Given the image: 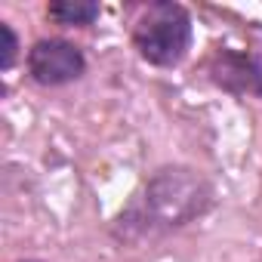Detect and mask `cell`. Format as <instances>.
Here are the masks:
<instances>
[{"label":"cell","instance_id":"cell-5","mask_svg":"<svg viewBox=\"0 0 262 262\" xmlns=\"http://www.w3.org/2000/svg\"><path fill=\"white\" fill-rule=\"evenodd\" d=\"M102 16V4L96 0H53L47 4V19L62 28H90Z\"/></svg>","mask_w":262,"mask_h":262},{"label":"cell","instance_id":"cell-3","mask_svg":"<svg viewBox=\"0 0 262 262\" xmlns=\"http://www.w3.org/2000/svg\"><path fill=\"white\" fill-rule=\"evenodd\" d=\"M28 77L43 90H59L86 74V53L68 37H37L25 53Z\"/></svg>","mask_w":262,"mask_h":262},{"label":"cell","instance_id":"cell-2","mask_svg":"<svg viewBox=\"0 0 262 262\" xmlns=\"http://www.w3.org/2000/svg\"><path fill=\"white\" fill-rule=\"evenodd\" d=\"M194 43V19L176 0L145 4L129 31V47L151 68H179Z\"/></svg>","mask_w":262,"mask_h":262},{"label":"cell","instance_id":"cell-4","mask_svg":"<svg viewBox=\"0 0 262 262\" xmlns=\"http://www.w3.org/2000/svg\"><path fill=\"white\" fill-rule=\"evenodd\" d=\"M207 77L234 99H262V56L250 50L219 47L207 59Z\"/></svg>","mask_w":262,"mask_h":262},{"label":"cell","instance_id":"cell-7","mask_svg":"<svg viewBox=\"0 0 262 262\" xmlns=\"http://www.w3.org/2000/svg\"><path fill=\"white\" fill-rule=\"evenodd\" d=\"M19 262H40V259H19Z\"/></svg>","mask_w":262,"mask_h":262},{"label":"cell","instance_id":"cell-6","mask_svg":"<svg viewBox=\"0 0 262 262\" xmlns=\"http://www.w3.org/2000/svg\"><path fill=\"white\" fill-rule=\"evenodd\" d=\"M0 37H4V47H0V71H13L19 56H22V43H19V34L10 22H0Z\"/></svg>","mask_w":262,"mask_h":262},{"label":"cell","instance_id":"cell-1","mask_svg":"<svg viewBox=\"0 0 262 262\" xmlns=\"http://www.w3.org/2000/svg\"><path fill=\"white\" fill-rule=\"evenodd\" d=\"M216 201V185L204 170L191 164H164L129 194L108 231L117 244L167 237L210 216Z\"/></svg>","mask_w":262,"mask_h":262}]
</instances>
